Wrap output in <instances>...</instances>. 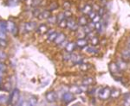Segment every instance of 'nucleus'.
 <instances>
[{
	"label": "nucleus",
	"instance_id": "1",
	"mask_svg": "<svg viewBox=\"0 0 130 106\" xmlns=\"http://www.w3.org/2000/svg\"><path fill=\"white\" fill-rule=\"evenodd\" d=\"M20 98V92L18 89H14L13 91H11L10 97H9V101H8V103L11 105H16L18 104V101H19Z\"/></svg>",
	"mask_w": 130,
	"mask_h": 106
},
{
	"label": "nucleus",
	"instance_id": "2",
	"mask_svg": "<svg viewBox=\"0 0 130 106\" xmlns=\"http://www.w3.org/2000/svg\"><path fill=\"white\" fill-rule=\"evenodd\" d=\"M110 92L111 90L109 87H103L98 92V97L102 100H107L110 97Z\"/></svg>",
	"mask_w": 130,
	"mask_h": 106
},
{
	"label": "nucleus",
	"instance_id": "3",
	"mask_svg": "<svg viewBox=\"0 0 130 106\" xmlns=\"http://www.w3.org/2000/svg\"><path fill=\"white\" fill-rule=\"evenodd\" d=\"M45 100L48 102V103H55L57 100V95L54 91H50L48 92H46L45 94Z\"/></svg>",
	"mask_w": 130,
	"mask_h": 106
},
{
	"label": "nucleus",
	"instance_id": "4",
	"mask_svg": "<svg viewBox=\"0 0 130 106\" xmlns=\"http://www.w3.org/2000/svg\"><path fill=\"white\" fill-rule=\"evenodd\" d=\"M6 28H7V31H9L10 34L15 35L18 31V28L16 26V23L12 21H8L6 22Z\"/></svg>",
	"mask_w": 130,
	"mask_h": 106
},
{
	"label": "nucleus",
	"instance_id": "5",
	"mask_svg": "<svg viewBox=\"0 0 130 106\" xmlns=\"http://www.w3.org/2000/svg\"><path fill=\"white\" fill-rule=\"evenodd\" d=\"M74 99H75L74 94L71 93L70 91H69V92H64L63 94H62V100L63 101V103H70V102H72Z\"/></svg>",
	"mask_w": 130,
	"mask_h": 106
},
{
	"label": "nucleus",
	"instance_id": "6",
	"mask_svg": "<svg viewBox=\"0 0 130 106\" xmlns=\"http://www.w3.org/2000/svg\"><path fill=\"white\" fill-rule=\"evenodd\" d=\"M7 35V28H6V22H0V39H6Z\"/></svg>",
	"mask_w": 130,
	"mask_h": 106
},
{
	"label": "nucleus",
	"instance_id": "7",
	"mask_svg": "<svg viewBox=\"0 0 130 106\" xmlns=\"http://www.w3.org/2000/svg\"><path fill=\"white\" fill-rule=\"evenodd\" d=\"M67 28L70 29V30L76 31L77 29H78V24L75 22V21L74 19L70 18V19L67 20Z\"/></svg>",
	"mask_w": 130,
	"mask_h": 106
},
{
	"label": "nucleus",
	"instance_id": "8",
	"mask_svg": "<svg viewBox=\"0 0 130 106\" xmlns=\"http://www.w3.org/2000/svg\"><path fill=\"white\" fill-rule=\"evenodd\" d=\"M37 23L35 22H28L24 24V30L27 31V32H31V31L37 30Z\"/></svg>",
	"mask_w": 130,
	"mask_h": 106
},
{
	"label": "nucleus",
	"instance_id": "9",
	"mask_svg": "<svg viewBox=\"0 0 130 106\" xmlns=\"http://www.w3.org/2000/svg\"><path fill=\"white\" fill-rule=\"evenodd\" d=\"M65 39H66V35L63 34V33H58L57 36H56V40L54 41V42H55V44L56 46H60L62 43H63Z\"/></svg>",
	"mask_w": 130,
	"mask_h": 106
},
{
	"label": "nucleus",
	"instance_id": "10",
	"mask_svg": "<svg viewBox=\"0 0 130 106\" xmlns=\"http://www.w3.org/2000/svg\"><path fill=\"white\" fill-rule=\"evenodd\" d=\"M75 47H76L75 42H67V44L64 47V50L66 51V53L72 54L75 51Z\"/></svg>",
	"mask_w": 130,
	"mask_h": 106
},
{
	"label": "nucleus",
	"instance_id": "11",
	"mask_svg": "<svg viewBox=\"0 0 130 106\" xmlns=\"http://www.w3.org/2000/svg\"><path fill=\"white\" fill-rule=\"evenodd\" d=\"M83 60V56H81L80 55H74V54H71L70 61L74 64H80V63H82Z\"/></svg>",
	"mask_w": 130,
	"mask_h": 106
},
{
	"label": "nucleus",
	"instance_id": "12",
	"mask_svg": "<svg viewBox=\"0 0 130 106\" xmlns=\"http://www.w3.org/2000/svg\"><path fill=\"white\" fill-rule=\"evenodd\" d=\"M88 43H89V41H88L87 39L79 38L78 40L76 41L75 44H76L77 47H80V48H84L86 46H88Z\"/></svg>",
	"mask_w": 130,
	"mask_h": 106
},
{
	"label": "nucleus",
	"instance_id": "13",
	"mask_svg": "<svg viewBox=\"0 0 130 106\" xmlns=\"http://www.w3.org/2000/svg\"><path fill=\"white\" fill-rule=\"evenodd\" d=\"M108 67H109V71L112 73H114L115 75V74H119L121 72V70L119 69L118 66H117L116 63H114V62H111L109 64V66H108Z\"/></svg>",
	"mask_w": 130,
	"mask_h": 106
},
{
	"label": "nucleus",
	"instance_id": "14",
	"mask_svg": "<svg viewBox=\"0 0 130 106\" xmlns=\"http://www.w3.org/2000/svg\"><path fill=\"white\" fill-rule=\"evenodd\" d=\"M48 30V41L49 42H54V41L56 40V36H57L58 33L54 31L53 30H51V31H49Z\"/></svg>",
	"mask_w": 130,
	"mask_h": 106
},
{
	"label": "nucleus",
	"instance_id": "15",
	"mask_svg": "<svg viewBox=\"0 0 130 106\" xmlns=\"http://www.w3.org/2000/svg\"><path fill=\"white\" fill-rule=\"evenodd\" d=\"M50 16L51 15L49 10H43V11H41L40 14L37 16V18L39 20H48Z\"/></svg>",
	"mask_w": 130,
	"mask_h": 106
},
{
	"label": "nucleus",
	"instance_id": "16",
	"mask_svg": "<svg viewBox=\"0 0 130 106\" xmlns=\"http://www.w3.org/2000/svg\"><path fill=\"white\" fill-rule=\"evenodd\" d=\"M36 30H37V32L38 33L39 35H44V34H47L49 29H48L46 24H41V25H39L37 27Z\"/></svg>",
	"mask_w": 130,
	"mask_h": 106
},
{
	"label": "nucleus",
	"instance_id": "17",
	"mask_svg": "<svg viewBox=\"0 0 130 106\" xmlns=\"http://www.w3.org/2000/svg\"><path fill=\"white\" fill-rule=\"evenodd\" d=\"M27 101H28L29 105L36 106L37 104V103H38V98H37V97L35 96V95H30V96L29 97V98L27 99Z\"/></svg>",
	"mask_w": 130,
	"mask_h": 106
},
{
	"label": "nucleus",
	"instance_id": "18",
	"mask_svg": "<svg viewBox=\"0 0 130 106\" xmlns=\"http://www.w3.org/2000/svg\"><path fill=\"white\" fill-rule=\"evenodd\" d=\"M121 91L120 89L115 88V89H113V90H111L110 97H112V98H114V99H116L121 96Z\"/></svg>",
	"mask_w": 130,
	"mask_h": 106
},
{
	"label": "nucleus",
	"instance_id": "19",
	"mask_svg": "<svg viewBox=\"0 0 130 106\" xmlns=\"http://www.w3.org/2000/svg\"><path fill=\"white\" fill-rule=\"evenodd\" d=\"M77 24L78 26H81V27H84L86 25L89 24V22H88V19L85 16H80L78 19V22H77Z\"/></svg>",
	"mask_w": 130,
	"mask_h": 106
},
{
	"label": "nucleus",
	"instance_id": "20",
	"mask_svg": "<svg viewBox=\"0 0 130 106\" xmlns=\"http://www.w3.org/2000/svg\"><path fill=\"white\" fill-rule=\"evenodd\" d=\"M70 91L73 94H80V93L83 92V89L78 86H73L70 88Z\"/></svg>",
	"mask_w": 130,
	"mask_h": 106
},
{
	"label": "nucleus",
	"instance_id": "21",
	"mask_svg": "<svg viewBox=\"0 0 130 106\" xmlns=\"http://www.w3.org/2000/svg\"><path fill=\"white\" fill-rule=\"evenodd\" d=\"M116 64H117V66H118L119 69L121 71H124L127 69V62H126L124 60H119Z\"/></svg>",
	"mask_w": 130,
	"mask_h": 106
},
{
	"label": "nucleus",
	"instance_id": "22",
	"mask_svg": "<svg viewBox=\"0 0 130 106\" xmlns=\"http://www.w3.org/2000/svg\"><path fill=\"white\" fill-rule=\"evenodd\" d=\"M121 55H122V60H124L125 61H130V49L129 48H127V49L122 50Z\"/></svg>",
	"mask_w": 130,
	"mask_h": 106
},
{
	"label": "nucleus",
	"instance_id": "23",
	"mask_svg": "<svg viewBox=\"0 0 130 106\" xmlns=\"http://www.w3.org/2000/svg\"><path fill=\"white\" fill-rule=\"evenodd\" d=\"M94 83V78L92 77H87V78H84L82 81V84L84 86H90Z\"/></svg>",
	"mask_w": 130,
	"mask_h": 106
},
{
	"label": "nucleus",
	"instance_id": "24",
	"mask_svg": "<svg viewBox=\"0 0 130 106\" xmlns=\"http://www.w3.org/2000/svg\"><path fill=\"white\" fill-rule=\"evenodd\" d=\"M84 51L89 54H91V55H95L97 53V49L94 46H86L84 47Z\"/></svg>",
	"mask_w": 130,
	"mask_h": 106
},
{
	"label": "nucleus",
	"instance_id": "25",
	"mask_svg": "<svg viewBox=\"0 0 130 106\" xmlns=\"http://www.w3.org/2000/svg\"><path fill=\"white\" fill-rule=\"evenodd\" d=\"M79 69L81 71H83V72H86V71H88L90 68V64L89 63H80L79 64Z\"/></svg>",
	"mask_w": 130,
	"mask_h": 106
},
{
	"label": "nucleus",
	"instance_id": "26",
	"mask_svg": "<svg viewBox=\"0 0 130 106\" xmlns=\"http://www.w3.org/2000/svg\"><path fill=\"white\" fill-rule=\"evenodd\" d=\"M91 11H92V7L89 5H86L83 9V13L84 15H89Z\"/></svg>",
	"mask_w": 130,
	"mask_h": 106
},
{
	"label": "nucleus",
	"instance_id": "27",
	"mask_svg": "<svg viewBox=\"0 0 130 106\" xmlns=\"http://www.w3.org/2000/svg\"><path fill=\"white\" fill-rule=\"evenodd\" d=\"M90 44H91V46H94V47H95V46L99 44V39H98V37L96 36L91 37L90 38Z\"/></svg>",
	"mask_w": 130,
	"mask_h": 106
},
{
	"label": "nucleus",
	"instance_id": "28",
	"mask_svg": "<svg viewBox=\"0 0 130 106\" xmlns=\"http://www.w3.org/2000/svg\"><path fill=\"white\" fill-rule=\"evenodd\" d=\"M8 101H9V97L5 96V95H0V104L7 103Z\"/></svg>",
	"mask_w": 130,
	"mask_h": 106
},
{
	"label": "nucleus",
	"instance_id": "29",
	"mask_svg": "<svg viewBox=\"0 0 130 106\" xmlns=\"http://www.w3.org/2000/svg\"><path fill=\"white\" fill-rule=\"evenodd\" d=\"M102 27H103V24H102V22H98L95 23V30H97L98 32H100L101 30H102Z\"/></svg>",
	"mask_w": 130,
	"mask_h": 106
},
{
	"label": "nucleus",
	"instance_id": "30",
	"mask_svg": "<svg viewBox=\"0 0 130 106\" xmlns=\"http://www.w3.org/2000/svg\"><path fill=\"white\" fill-rule=\"evenodd\" d=\"M57 23H58V26H59L60 28L64 29V28H66V27H67V20L63 19V20L60 21L59 22H57Z\"/></svg>",
	"mask_w": 130,
	"mask_h": 106
},
{
	"label": "nucleus",
	"instance_id": "31",
	"mask_svg": "<svg viewBox=\"0 0 130 106\" xmlns=\"http://www.w3.org/2000/svg\"><path fill=\"white\" fill-rule=\"evenodd\" d=\"M65 17H66V16H65V13H60L59 15L56 16V22H59L60 21L65 19Z\"/></svg>",
	"mask_w": 130,
	"mask_h": 106
},
{
	"label": "nucleus",
	"instance_id": "32",
	"mask_svg": "<svg viewBox=\"0 0 130 106\" xmlns=\"http://www.w3.org/2000/svg\"><path fill=\"white\" fill-rule=\"evenodd\" d=\"M7 46V41L5 39H0V47H5Z\"/></svg>",
	"mask_w": 130,
	"mask_h": 106
},
{
	"label": "nucleus",
	"instance_id": "33",
	"mask_svg": "<svg viewBox=\"0 0 130 106\" xmlns=\"http://www.w3.org/2000/svg\"><path fill=\"white\" fill-rule=\"evenodd\" d=\"M96 15H97V13H96L95 11H91L88 16H89V18L90 20H93L94 17H95Z\"/></svg>",
	"mask_w": 130,
	"mask_h": 106
},
{
	"label": "nucleus",
	"instance_id": "34",
	"mask_svg": "<svg viewBox=\"0 0 130 106\" xmlns=\"http://www.w3.org/2000/svg\"><path fill=\"white\" fill-rule=\"evenodd\" d=\"M100 19H101V16L99 15V14H97L95 17H94V19L92 20V22H94V23H96V22H100Z\"/></svg>",
	"mask_w": 130,
	"mask_h": 106
},
{
	"label": "nucleus",
	"instance_id": "35",
	"mask_svg": "<svg viewBox=\"0 0 130 106\" xmlns=\"http://www.w3.org/2000/svg\"><path fill=\"white\" fill-rule=\"evenodd\" d=\"M70 58H71V54H70V53H67L66 55H63V60L65 61H70Z\"/></svg>",
	"mask_w": 130,
	"mask_h": 106
},
{
	"label": "nucleus",
	"instance_id": "36",
	"mask_svg": "<svg viewBox=\"0 0 130 106\" xmlns=\"http://www.w3.org/2000/svg\"><path fill=\"white\" fill-rule=\"evenodd\" d=\"M48 21L50 22H52V23H55V22H56V16H50L49 17V19H48Z\"/></svg>",
	"mask_w": 130,
	"mask_h": 106
},
{
	"label": "nucleus",
	"instance_id": "37",
	"mask_svg": "<svg viewBox=\"0 0 130 106\" xmlns=\"http://www.w3.org/2000/svg\"><path fill=\"white\" fill-rule=\"evenodd\" d=\"M7 55H5V53H4L3 51H0V60H5Z\"/></svg>",
	"mask_w": 130,
	"mask_h": 106
},
{
	"label": "nucleus",
	"instance_id": "38",
	"mask_svg": "<svg viewBox=\"0 0 130 106\" xmlns=\"http://www.w3.org/2000/svg\"><path fill=\"white\" fill-rule=\"evenodd\" d=\"M127 97L125 98V104H127V105H130V94H127Z\"/></svg>",
	"mask_w": 130,
	"mask_h": 106
},
{
	"label": "nucleus",
	"instance_id": "39",
	"mask_svg": "<svg viewBox=\"0 0 130 106\" xmlns=\"http://www.w3.org/2000/svg\"><path fill=\"white\" fill-rule=\"evenodd\" d=\"M104 13H105V10H104L103 8H100L99 9V15L102 16H103Z\"/></svg>",
	"mask_w": 130,
	"mask_h": 106
},
{
	"label": "nucleus",
	"instance_id": "40",
	"mask_svg": "<svg viewBox=\"0 0 130 106\" xmlns=\"http://www.w3.org/2000/svg\"><path fill=\"white\" fill-rule=\"evenodd\" d=\"M5 64L3 63L2 61H0V70H5Z\"/></svg>",
	"mask_w": 130,
	"mask_h": 106
},
{
	"label": "nucleus",
	"instance_id": "41",
	"mask_svg": "<svg viewBox=\"0 0 130 106\" xmlns=\"http://www.w3.org/2000/svg\"><path fill=\"white\" fill-rule=\"evenodd\" d=\"M1 81H2V80H1V77H0V85H1Z\"/></svg>",
	"mask_w": 130,
	"mask_h": 106
}]
</instances>
